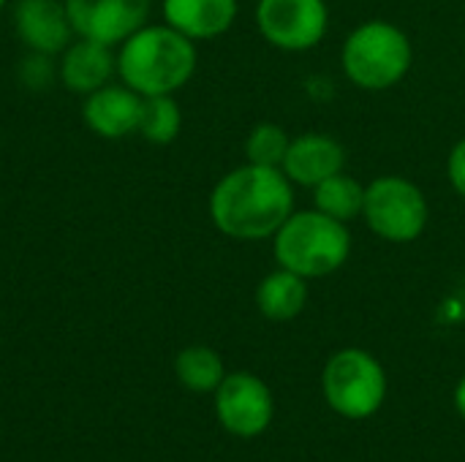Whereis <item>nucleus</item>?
Listing matches in <instances>:
<instances>
[{"label":"nucleus","mask_w":465,"mask_h":462,"mask_svg":"<svg viewBox=\"0 0 465 462\" xmlns=\"http://www.w3.org/2000/svg\"><path fill=\"white\" fill-rule=\"evenodd\" d=\"M215 414L226 433L237 438H256L272 422V392L253 373H229L215 389Z\"/></svg>","instance_id":"6e6552de"},{"label":"nucleus","mask_w":465,"mask_h":462,"mask_svg":"<svg viewBox=\"0 0 465 462\" xmlns=\"http://www.w3.org/2000/svg\"><path fill=\"white\" fill-rule=\"evenodd\" d=\"M163 19L191 41H210L234 25L237 0H163Z\"/></svg>","instance_id":"ddd939ff"},{"label":"nucleus","mask_w":465,"mask_h":462,"mask_svg":"<svg viewBox=\"0 0 465 462\" xmlns=\"http://www.w3.org/2000/svg\"><path fill=\"white\" fill-rule=\"evenodd\" d=\"M281 172L292 180V185L316 188L327 177L346 172V147L322 131H308L292 139Z\"/></svg>","instance_id":"9d476101"},{"label":"nucleus","mask_w":465,"mask_h":462,"mask_svg":"<svg viewBox=\"0 0 465 462\" xmlns=\"http://www.w3.org/2000/svg\"><path fill=\"white\" fill-rule=\"evenodd\" d=\"M414 63V49L409 35L387 22L368 19L357 25L341 49V65L351 84L368 93H381L406 79Z\"/></svg>","instance_id":"20e7f679"},{"label":"nucleus","mask_w":465,"mask_h":462,"mask_svg":"<svg viewBox=\"0 0 465 462\" xmlns=\"http://www.w3.org/2000/svg\"><path fill=\"white\" fill-rule=\"evenodd\" d=\"M313 207L341 223H351L357 218H362V207H365V185L346 174L338 172L332 177H327L324 182H319L313 188Z\"/></svg>","instance_id":"dca6fc26"},{"label":"nucleus","mask_w":465,"mask_h":462,"mask_svg":"<svg viewBox=\"0 0 465 462\" xmlns=\"http://www.w3.org/2000/svg\"><path fill=\"white\" fill-rule=\"evenodd\" d=\"M272 253L278 267L319 280L338 272L351 256L349 223H341L324 212L294 210L272 237Z\"/></svg>","instance_id":"7ed1b4c3"},{"label":"nucleus","mask_w":465,"mask_h":462,"mask_svg":"<svg viewBox=\"0 0 465 462\" xmlns=\"http://www.w3.org/2000/svg\"><path fill=\"white\" fill-rule=\"evenodd\" d=\"M455 408H458V414L465 419V376L460 378L458 389H455Z\"/></svg>","instance_id":"4be33fe9"},{"label":"nucleus","mask_w":465,"mask_h":462,"mask_svg":"<svg viewBox=\"0 0 465 462\" xmlns=\"http://www.w3.org/2000/svg\"><path fill=\"white\" fill-rule=\"evenodd\" d=\"M183 128V112L172 95H147L142 103L139 133L153 144H169Z\"/></svg>","instance_id":"a211bd4d"},{"label":"nucleus","mask_w":465,"mask_h":462,"mask_svg":"<svg viewBox=\"0 0 465 462\" xmlns=\"http://www.w3.org/2000/svg\"><path fill=\"white\" fill-rule=\"evenodd\" d=\"M52 54H41V52H33L30 57H25V63H22V71H19V76H22V82L27 84V87H33V90H41V87H46L49 82H52V60H49Z\"/></svg>","instance_id":"aec40b11"},{"label":"nucleus","mask_w":465,"mask_h":462,"mask_svg":"<svg viewBox=\"0 0 465 462\" xmlns=\"http://www.w3.org/2000/svg\"><path fill=\"white\" fill-rule=\"evenodd\" d=\"M256 27L281 52H311L330 27L327 0H259Z\"/></svg>","instance_id":"0eeeda50"},{"label":"nucleus","mask_w":465,"mask_h":462,"mask_svg":"<svg viewBox=\"0 0 465 462\" xmlns=\"http://www.w3.org/2000/svg\"><path fill=\"white\" fill-rule=\"evenodd\" d=\"M196 71V46L169 25H144L128 35L117 54L123 84L139 95H174Z\"/></svg>","instance_id":"f03ea898"},{"label":"nucleus","mask_w":465,"mask_h":462,"mask_svg":"<svg viewBox=\"0 0 465 462\" xmlns=\"http://www.w3.org/2000/svg\"><path fill=\"white\" fill-rule=\"evenodd\" d=\"M174 373L180 378V384L191 392H215L221 387V381L226 378L223 370V359L218 357V351L207 349V346H188L180 351L177 362H174Z\"/></svg>","instance_id":"f3484780"},{"label":"nucleus","mask_w":465,"mask_h":462,"mask_svg":"<svg viewBox=\"0 0 465 462\" xmlns=\"http://www.w3.org/2000/svg\"><path fill=\"white\" fill-rule=\"evenodd\" d=\"M362 218L368 229L387 242H414L430 221L422 188L401 174H384L365 185Z\"/></svg>","instance_id":"423d86ee"},{"label":"nucleus","mask_w":465,"mask_h":462,"mask_svg":"<svg viewBox=\"0 0 465 462\" xmlns=\"http://www.w3.org/2000/svg\"><path fill=\"white\" fill-rule=\"evenodd\" d=\"M3 5H5V0H0V8H3Z\"/></svg>","instance_id":"5701e85b"},{"label":"nucleus","mask_w":465,"mask_h":462,"mask_svg":"<svg viewBox=\"0 0 465 462\" xmlns=\"http://www.w3.org/2000/svg\"><path fill=\"white\" fill-rule=\"evenodd\" d=\"M144 95L128 84H104L84 98L82 114L93 133L104 139H123L139 131Z\"/></svg>","instance_id":"9b49d317"},{"label":"nucleus","mask_w":465,"mask_h":462,"mask_svg":"<svg viewBox=\"0 0 465 462\" xmlns=\"http://www.w3.org/2000/svg\"><path fill=\"white\" fill-rule=\"evenodd\" d=\"M294 212V185L272 166L245 163L223 174L210 193V218L232 240H270Z\"/></svg>","instance_id":"f257e3e1"},{"label":"nucleus","mask_w":465,"mask_h":462,"mask_svg":"<svg viewBox=\"0 0 465 462\" xmlns=\"http://www.w3.org/2000/svg\"><path fill=\"white\" fill-rule=\"evenodd\" d=\"M114 71H117V57L101 41L79 38L63 49L60 79L71 93L90 95L93 90L104 87Z\"/></svg>","instance_id":"4468645a"},{"label":"nucleus","mask_w":465,"mask_h":462,"mask_svg":"<svg viewBox=\"0 0 465 462\" xmlns=\"http://www.w3.org/2000/svg\"><path fill=\"white\" fill-rule=\"evenodd\" d=\"M289 144H292V136L286 133L283 125L259 123V125L251 128V133L245 139V158H248V163H256V166L281 169Z\"/></svg>","instance_id":"6ab92c4d"},{"label":"nucleus","mask_w":465,"mask_h":462,"mask_svg":"<svg viewBox=\"0 0 465 462\" xmlns=\"http://www.w3.org/2000/svg\"><path fill=\"white\" fill-rule=\"evenodd\" d=\"M447 177H450V185L455 188V193L465 199V136L450 150V158H447Z\"/></svg>","instance_id":"412c9836"},{"label":"nucleus","mask_w":465,"mask_h":462,"mask_svg":"<svg viewBox=\"0 0 465 462\" xmlns=\"http://www.w3.org/2000/svg\"><path fill=\"white\" fill-rule=\"evenodd\" d=\"M71 27L79 38H93L106 46L123 44L147 25L150 0H63Z\"/></svg>","instance_id":"1a4fd4ad"},{"label":"nucleus","mask_w":465,"mask_h":462,"mask_svg":"<svg viewBox=\"0 0 465 462\" xmlns=\"http://www.w3.org/2000/svg\"><path fill=\"white\" fill-rule=\"evenodd\" d=\"M322 392L327 406L343 419L373 417L387 398V373L381 362L365 349L335 351L322 373Z\"/></svg>","instance_id":"39448f33"},{"label":"nucleus","mask_w":465,"mask_h":462,"mask_svg":"<svg viewBox=\"0 0 465 462\" xmlns=\"http://www.w3.org/2000/svg\"><path fill=\"white\" fill-rule=\"evenodd\" d=\"M311 289L308 280L292 270L278 267L275 272L264 275L256 289V308L270 321H292L308 305Z\"/></svg>","instance_id":"2eb2a0df"},{"label":"nucleus","mask_w":465,"mask_h":462,"mask_svg":"<svg viewBox=\"0 0 465 462\" xmlns=\"http://www.w3.org/2000/svg\"><path fill=\"white\" fill-rule=\"evenodd\" d=\"M16 35L30 46V52L57 54L71 44L74 27L60 0H19L14 8Z\"/></svg>","instance_id":"f8f14e48"}]
</instances>
